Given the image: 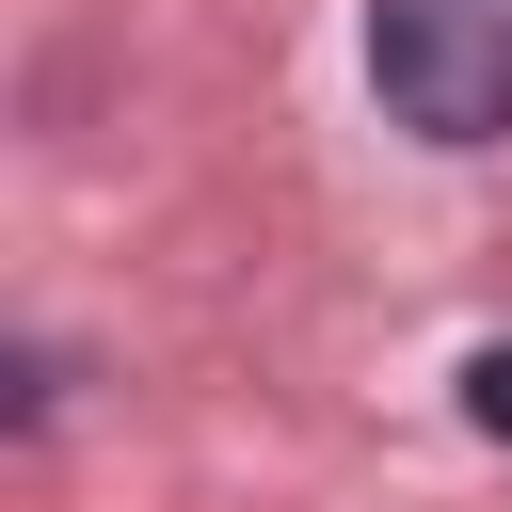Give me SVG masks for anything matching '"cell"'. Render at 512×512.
I'll return each mask as SVG.
<instances>
[{
  "label": "cell",
  "instance_id": "6da1fadb",
  "mask_svg": "<svg viewBox=\"0 0 512 512\" xmlns=\"http://www.w3.org/2000/svg\"><path fill=\"white\" fill-rule=\"evenodd\" d=\"M368 80L416 144L512 128V0H368Z\"/></svg>",
  "mask_w": 512,
  "mask_h": 512
},
{
  "label": "cell",
  "instance_id": "7a4b0ae2",
  "mask_svg": "<svg viewBox=\"0 0 512 512\" xmlns=\"http://www.w3.org/2000/svg\"><path fill=\"white\" fill-rule=\"evenodd\" d=\"M464 416H480V432L512 448V336H496V352H464Z\"/></svg>",
  "mask_w": 512,
  "mask_h": 512
}]
</instances>
